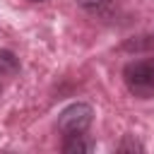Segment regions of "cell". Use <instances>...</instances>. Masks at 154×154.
<instances>
[{"label":"cell","mask_w":154,"mask_h":154,"mask_svg":"<svg viewBox=\"0 0 154 154\" xmlns=\"http://www.w3.org/2000/svg\"><path fill=\"white\" fill-rule=\"evenodd\" d=\"M123 82L135 99H154V58L128 63L123 67Z\"/></svg>","instance_id":"6da1fadb"},{"label":"cell","mask_w":154,"mask_h":154,"mask_svg":"<svg viewBox=\"0 0 154 154\" xmlns=\"http://www.w3.org/2000/svg\"><path fill=\"white\" fill-rule=\"evenodd\" d=\"M91 120H94V108L89 103L77 101V103H70L60 111L55 128L60 135H75V132H87Z\"/></svg>","instance_id":"7a4b0ae2"},{"label":"cell","mask_w":154,"mask_h":154,"mask_svg":"<svg viewBox=\"0 0 154 154\" xmlns=\"http://www.w3.org/2000/svg\"><path fill=\"white\" fill-rule=\"evenodd\" d=\"M60 152H63V154H91V152H94V142H91L84 132L63 135Z\"/></svg>","instance_id":"3957f363"},{"label":"cell","mask_w":154,"mask_h":154,"mask_svg":"<svg viewBox=\"0 0 154 154\" xmlns=\"http://www.w3.org/2000/svg\"><path fill=\"white\" fill-rule=\"evenodd\" d=\"M116 154H144V147L135 135H123L116 147Z\"/></svg>","instance_id":"277c9868"},{"label":"cell","mask_w":154,"mask_h":154,"mask_svg":"<svg viewBox=\"0 0 154 154\" xmlns=\"http://www.w3.org/2000/svg\"><path fill=\"white\" fill-rule=\"evenodd\" d=\"M19 70V58L7 51V48H0V75H17Z\"/></svg>","instance_id":"5b68a950"},{"label":"cell","mask_w":154,"mask_h":154,"mask_svg":"<svg viewBox=\"0 0 154 154\" xmlns=\"http://www.w3.org/2000/svg\"><path fill=\"white\" fill-rule=\"evenodd\" d=\"M116 0H77V5L89 14H106Z\"/></svg>","instance_id":"8992f818"},{"label":"cell","mask_w":154,"mask_h":154,"mask_svg":"<svg viewBox=\"0 0 154 154\" xmlns=\"http://www.w3.org/2000/svg\"><path fill=\"white\" fill-rule=\"evenodd\" d=\"M125 51H144V48H154V36H137L123 43Z\"/></svg>","instance_id":"52a82bcc"},{"label":"cell","mask_w":154,"mask_h":154,"mask_svg":"<svg viewBox=\"0 0 154 154\" xmlns=\"http://www.w3.org/2000/svg\"><path fill=\"white\" fill-rule=\"evenodd\" d=\"M29 2H46V0H29Z\"/></svg>","instance_id":"ba28073f"},{"label":"cell","mask_w":154,"mask_h":154,"mask_svg":"<svg viewBox=\"0 0 154 154\" xmlns=\"http://www.w3.org/2000/svg\"><path fill=\"white\" fill-rule=\"evenodd\" d=\"M0 91H2V84H0Z\"/></svg>","instance_id":"9c48e42d"}]
</instances>
